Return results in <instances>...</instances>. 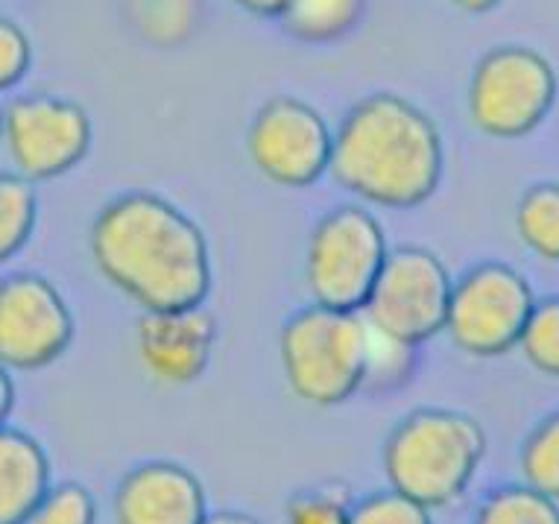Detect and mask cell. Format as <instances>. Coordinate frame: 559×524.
Listing matches in <instances>:
<instances>
[{"label": "cell", "instance_id": "cell-8", "mask_svg": "<svg viewBox=\"0 0 559 524\" xmlns=\"http://www.w3.org/2000/svg\"><path fill=\"white\" fill-rule=\"evenodd\" d=\"M536 296L504 261H480L451 285L445 334L468 358H501L519 349Z\"/></svg>", "mask_w": 559, "mask_h": 524}, {"label": "cell", "instance_id": "cell-1", "mask_svg": "<svg viewBox=\"0 0 559 524\" xmlns=\"http://www.w3.org/2000/svg\"><path fill=\"white\" fill-rule=\"evenodd\" d=\"M88 249L97 273L141 311L197 308L212 294V249L193 217L153 191L103 205Z\"/></svg>", "mask_w": 559, "mask_h": 524}, {"label": "cell", "instance_id": "cell-7", "mask_svg": "<svg viewBox=\"0 0 559 524\" xmlns=\"http://www.w3.org/2000/svg\"><path fill=\"white\" fill-rule=\"evenodd\" d=\"M451 285L454 278L437 252L404 243L386 252L384 267L360 313L372 332L413 349L445 332Z\"/></svg>", "mask_w": 559, "mask_h": 524}, {"label": "cell", "instance_id": "cell-28", "mask_svg": "<svg viewBox=\"0 0 559 524\" xmlns=\"http://www.w3.org/2000/svg\"><path fill=\"white\" fill-rule=\"evenodd\" d=\"M449 3L466 12H489V10H496L501 0H449Z\"/></svg>", "mask_w": 559, "mask_h": 524}, {"label": "cell", "instance_id": "cell-3", "mask_svg": "<svg viewBox=\"0 0 559 524\" xmlns=\"http://www.w3.org/2000/svg\"><path fill=\"white\" fill-rule=\"evenodd\" d=\"M484 454L486 433L475 416L419 407L390 431L381 461L390 489L440 510L466 496Z\"/></svg>", "mask_w": 559, "mask_h": 524}, {"label": "cell", "instance_id": "cell-11", "mask_svg": "<svg viewBox=\"0 0 559 524\" xmlns=\"http://www.w3.org/2000/svg\"><path fill=\"white\" fill-rule=\"evenodd\" d=\"M74 343V313L38 273L0 278V364L12 372L50 367Z\"/></svg>", "mask_w": 559, "mask_h": 524}, {"label": "cell", "instance_id": "cell-21", "mask_svg": "<svg viewBox=\"0 0 559 524\" xmlns=\"http://www.w3.org/2000/svg\"><path fill=\"white\" fill-rule=\"evenodd\" d=\"M348 515L352 496L334 484L299 489L285 504V524H348Z\"/></svg>", "mask_w": 559, "mask_h": 524}, {"label": "cell", "instance_id": "cell-12", "mask_svg": "<svg viewBox=\"0 0 559 524\" xmlns=\"http://www.w3.org/2000/svg\"><path fill=\"white\" fill-rule=\"evenodd\" d=\"M217 325L205 305L144 311L138 320L135 349L141 367L162 384H193L212 367Z\"/></svg>", "mask_w": 559, "mask_h": 524}, {"label": "cell", "instance_id": "cell-5", "mask_svg": "<svg viewBox=\"0 0 559 524\" xmlns=\"http://www.w3.org/2000/svg\"><path fill=\"white\" fill-rule=\"evenodd\" d=\"M557 103L554 64L527 45H501L477 59L468 76V118L484 135L519 141L548 120Z\"/></svg>", "mask_w": 559, "mask_h": 524}, {"label": "cell", "instance_id": "cell-17", "mask_svg": "<svg viewBox=\"0 0 559 524\" xmlns=\"http://www.w3.org/2000/svg\"><path fill=\"white\" fill-rule=\"evenodd\" d=\"M472 524H559V501L527 484L492 489Z\"/></svg>", "mask_w": 559, "mask_h": 524}, {"label": "cell", "instance_id": "cell-4", "mask_svg": "<svg viewBox=\"0 0 559 524\" xmlns=\"http://www.w3.org/2000/svg\"><path fill=\"white\" fill-rule=\"evenodd\" d=\"M376 332L360 311L308 305L282 325L278 358L296 398L337 407L369 381Z\"/></svg>", "mask_w": 559, "mask_h": 524}, {"label": "cell", "instance_id": "cell-19", "mask_svg": "<svg viewBox=\"0 0 559 524\" xmlns=\"http://www.w3.org/2000/svg\"><path fill=\"white\" fill-rule=\"evenodd\" d=\"M519 466L527 487L559 501V414H550L527 433Z\"/></svg>", "mask_w": 559, "mask_h": 524}, {"label": "cell", "instance_id": "cell-16", "mask_svg": "<svg viewBox=\"0 0 559 524\" xmlns=\"http://www.w3.org/2000/svg\"><path fill=\"white\" fill-rule=\"evenodd\" d=\"M515 231L533 255L559 264V182L531 184L515 205Z\"/></svg>", "mask_w": 559, "mask_h": 524}, {"label": "cell", "instance_id": "cell-18", "mask_svg": "<svg viewBox=\"0 0 559 524\" xmlns=\"http://www.w3.org/2000/svg\"><path fill=\"white\" fill-rule=\"evenodd\" d=\"M38 200L33 182L21 174H0V264L27 247L36 229Z\"/></svg>", "mask_w": 559, "mask_h": 524}, {"label": "cell", "instance_id": "cell-9", "mask_svg": "<svg viewBox=\"0 0 559 524\" xmlns=\"http://www.w3.org/2000/svg\"><path fill=\"white\" fill-rule=\"evenodd\" d=\"M88 111L71 97L59 94H21L7 106L3 147L10 153L15 174L29 182L59 179L92 150Z\"/></svg>", "mask_w": 559, "mask_h": 524}, {"label": "cell", "instance_id": "cell-10", "mask_svg": "<svg viewBox=\"0 0 559 524\" xmlns=\"http://www.w3.org/2000/svg\"><path fill=\"white\" fill-rule=\"evenodd\" d=\"M247 150L258 174L278 188H311L331 170L334 129L311 103L278 94L255 111Z\"/></svg>", "mask_w": 559, "mask_h": 524}, {"label": "cell", "instance_id": "cell-26", "mask_svg": "<svg viewBox=\"0 0 559 524\" xmlns=\"http://www.w3.org/2000/svg\"><path fill=\"white\" fill-rule=\"evenodd\" d=\"M12 407H15V381H12V369L0 364V428L10 419Z\"/></svg>", "mask_w": 559, "mask_h": 524}, {"label": "cell", "instance_id": "cell-25", "mask_svg": "<svg viewBox=\"0 0 559 524\" xmlns=\"http://www.w3.org/2000/svg\"><path fill=\"white\" fill-rule=\"evenodd\" d=\"M240 10L252 12V15H264V19H282V12L290 7V0H231Z\"/></svg>", "mask_w": 559, "mask_h": 524}, {"label": "cell", "instance_id": "cell-22", "mask_svg": "<svg viewBox=\"0 0 559 524\" xmlns=\"http://www.w3.org/2000/svg\"><path fill=\"white\" fill-rule=\"evenodd\" d=\"M348 524H433V519L431 510L419 501L395 489H381L352 501Z\"/></svg>", "mask_w": 559, "mask_h": 524}, {"label": "cell", "instance_id": "cell-20", "mask_svg": "<svg viewBox=\"0 0 559 524\" xmlns=\"http://www.w3.org/2000/svg\"><path fill=\"white\" fill-rule=\"evenodd\" d=\"M519 352L536 372L559 378V296L536 299L524 322Z\"/></svg>", "mask_w": 559, "mask_h": 524}, {"label": "cell", "instance_id": "cell-29", "mask_svg": "<svg viewBox=\"0 0 559 524\" xmlns=\"http://www.w3.org/2000/svg\"><path fill=\"white\" fill-rule=\"evenodd\" d=\"M3 123H7V106L0 103V141H3Z\"/></svg>", "mask_w": 559, "mask_h": 524}, {"label": "cell", "instance_id": "cell-13", "mask_svg": "<svg viewBox=\"0 0 559 524\" xmlns=\"http://www.w3.org/2000/svg\"><path fill=\"white\" fill-rule=\"evenodd\" d=\"M202 480L174 461H144L115 489V524H205Z\"/></svg>", "mask_w": 559, "mask_h": 524}, {"label": "cell", "instance_id": "cell-24", "mask_svg": "<svg viewBox=\"0 0 559 524\" xmlns=\"http://www.w3.org/2000/svg\"><path fill=\"white\" fill-rule=\"evenodd\" d=\"M33 47L27 33L7 15H0V92H10L27 76Z\"/></svg>", "mask_w": 559, "mask_h": 524}, {"label": "cell", "instance_id": "cell-23", "mask_svg": "<svg viewBox=\"0 0 559 524\" xmlns=\"http://www.w3.org/2000/svg\"><path fill=\"white\" fill-rule=\"evenodd\" d=\"M27 524H97V501L83 484H56L38 501Z\"/></svg>", "mask_w": 559, "mask_h": 524}, {"label": "cell", "instance_id": "cell-2", "mask_svg": "<svg viewBox=\"0 0 559 524\" xmlns=\"http://www.w3.org/2000/svg\"><path fill=\"white\" fill-rule=\"evenodd\" d=\"M445 170L440 127L402 94L360 97L334 129L329 174L360 203L407 212L431 200Z\"/></svg>", "mask_w": 559, "mask_h": 524}, {"label": "cell", "instance_id": "cell-15", "mask_svg": "<svg viewBox=\"0 0 559 524\" xmlns=\"http://www.w3.org/2000/svg\"><path fill=\"white\" fill-rule=\"evenodd\" d=\"M367 0H290L282 12V24L290 36L325 45L358 27Z\"/></svg>", "mask_w": 559, "mask_h": 524}, {"label": "cell", "instance_id": "cell-6", "mask_svg": "<svg viewBox=\"0 0 559 524\" xmlns=\"http://www.w3.org/2000/svg\"><path fill=\"white\" fill-rule=\"evenodd\" d=\"M386 231L364 205H337L322 214L305 247V285L317 305L360 311L384 267Z\"/></svg>", "mask_w": 559, "mask_h": 524}, {"label": "cell", "instance_id": "cell-14", "mask_svg": "<svg viewBox=\"0 0 559 524\" xmlns=\"http://www.w3.org/2000/svg\"><path fill=\"white\" fill-rule=\"evenodd\" d=\"M50 484V461L29 433L0 428V524H27Z\"/></svg>", "mask_w": 559, "mask_h": 524}, {"label": "cell", "instance_id": "cell-27", "mask_svg": "<svg viewBox=\"0 0 559 524\" xmlns=\"http://www.w3.org/2000/svg\"><path fill=\"white\" fill-rule=\"evenodd\" d=\"M205 524H258L249 513H240V510H221V513H209Z\"/></svg>", "mask_w": 559, "mask_h": 524}]
</instances>
